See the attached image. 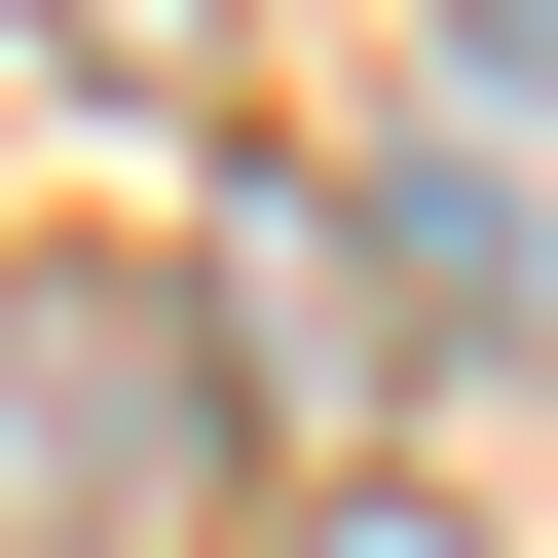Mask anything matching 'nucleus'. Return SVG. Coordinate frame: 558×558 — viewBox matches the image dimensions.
I'll list each match as a JSON object with an SVG mask.
<instances>
[{"label":"nucleus","mask_w":558,"mask_h":558,"mask_svg":"<svg viewBox=\"0 0 558 558\" xmlns=\"http://www.w3.org/2000/svg\"><path fill=\"white\" fill-rule=\"evenodd\" d=\"M223 484H260V410L186 336V260H0V521L38 558H186Z\"/></svg>","instance_id":"f257e3e1"},{"label":"nucleus","mask_w":558,"mask_h":558,"mask_svg":"<svg viewBox=\"0 0 558 558\" xmlns=\"http://www.w3.org/2000/svg\"><path fill=\"white\" fill-rule=\"evenodd\" d=\"M299 223H336V299H373V336H558V186H521L484 112H410V149L299 186Z\"/></svg>","instance_id":"f03ea898"},{"label":"nucleus","mask_w":558,"mask_h":558,"mask_svg":"<svg viewBox=\"0 0 558 558\" xmlns=\"http://www.w3.org/2000/svg\"><path fill=\"white\" fill-rule=\"evenodd\" d=\"M447 112H484V149L558 112V0H447Z\"/></svg>","instance_id":"7ed1b4c3"},{"label":"nucleus","mask_w":558,"mask_h":558,"mask_svg":"<svg viewBox=\"0 0 558 558\" xmlns=\"http://www.w3.org/2000/svg\"><path fill=\"white\" fill-rule=\"evenodd\" d=\"M38 38H75V75H223V0H38Z\"/></svg>","instance_id":"20e7f679"},{"label":"nucleus","mask_w":558,"mask_h":558,"mask_svg":"<svg viewBox=\"0 0 558 558\" xmlns=\"http://www.w3.org/2000/svg\"><path fill=\"white\" fill-rule=\"evenodd\" d=\"M299 558H484V521H447V484H299Z\"/></svg>","instance_id":"39448f33"}]
</instances>
